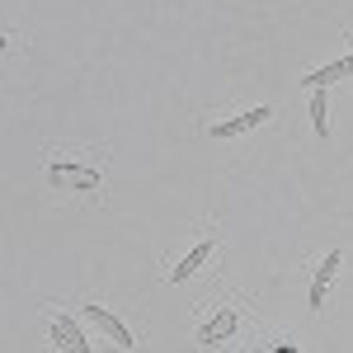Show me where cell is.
Here are the masks:
<instances>
[{"mask_svg":"<svg viewBox=\"0 0 353 353\" xmlns=\"http://www.w3.org/2000/svg\"><path fill=\"white\" fill-rule=\"evenodd\" d=\"M48 184H52V189H85V193H94L99 184H104V165H99V156H85V161L52 156V161H48Z\"/></svg>","mask_w":353,"mask_h":353,"instance_id":"7a4b0ae2","label":"cell"},{"mask_svg":"<svg viewBox=\"0 0 353 353\" xmlns=\"http://www.w3.org/2000/svg\"><path fill=\"white\" fill-rule=\"evenodd\" d=\"M334 273H339V250H330L325 259H321V269L311 278V311H321L330 297V288H334Z\"/></svg>","mask_w":353,"mask_h":353,"instance_id":"52a82bcc","label":"cell"},{"mask_svg":"<svg viewBox=\"0 0 353 353\" xmlns=\"http://www.w3.org/2000/svg\"><path fill=\"white\" fill-rule=\"evenodd\" d=\"M48 334H52L57 353H90V344H85V334L76 330V316L71 311H48Z\"/></svg>","mask_w":353,"mask_h":353,"instance_id":"277c9868","label":"cell"},{"mask_svg":"<svg viewBox=\"0 0 353 353\" xmlns=\"http://www.w3.org/2000/svg\"><path fill=\"white\" fill-rule=\"evenodd\" d=\"M344 76H353V52L349 57H339V61H330L325 71H311V76H306V90H325V85H334V81H344Z\"/></svg>","mask_w":353,"mask_h":353,"instance_id":"ba28073f","label":"cell"},{"mask_svg":"<svg viewBox=\"0 0 353 353\" xmlns=\"http://www.w3.org/2000/svg\"><path fill=\"white\" fill-rule=\"evenodd\" d=\"M330 94L325 90H311V123H316V137H330Z\"/></svg>","mask_w":353,"mask_h":353,"instance_id":"9c48e42d","label":"cell"},{"mask_svg":"<svg viewBox=\"0 0 353 353\" xmlns=\"http://www.w3.org/2000/svg\"><path fill=\"white\" fill-rule=\"evenodd\" d=\"M212 254H217V236H203V241H198L189 254H184V259H179L174 269H170V283H174V288H179V283H189V278L203 269V264H208Z\"/></svg>","mask_w":353,"mask_h":353,"instance_id":"8992f818","label":"cell"},{"mask_svg":"<svg viewBox=\"0 0 353 353\" xmlns=\"http://www.w3.org/2000/svg\"><path fill=\"white\" fill-rule=\"evenodd\" d=\"M269 118H273V104L241 109V113H231V118H221V123H212V128H208V137H217V141H231V137L254 132V128H259V123H269Z\"/></svg>","mask_w":353,"mask_h":353,"instance_id":"3957f363","label":"cell"},{"mask_svg":"<svg viewBox=\"0 0 353 353\" xmlns=\"http://www.w3.org/2000/svg\"><path fill=\"white\" fill-rule=\"evenodd\" d=\"M250 353H297V349H292L288 339H273V344H254Z\"/></svg>","mask_w":353,"mask_h":353,"instance_id":"30bf717a","label":"cell"},{"mask_svg":"<svg viewBox=\"0 0 353 353\" xmlns=\"http://www.w3.org/2000/svg\"><path fill=\"white\" fill-rule=\"evenodd\" d=\"M85 321H90L94 330H104V334H109L118 349H137V334L123 325V321H118L113 311H104V306H94V301H90V306H85Z\"/></svg>","mask_w":353,"mask_h":353,"instance_id":"5b68a950","label":"cell"},{"mask_svg":"<svg viewBox=\"0 0 353 353\" xmlns=\"http://www.w3.org/2000/svg\"><path fill=\"white\" fill-rule=\"evenodd\" d=\"M250 316H254V311H250L245 301H236V297L212 301V306H208V316L198 321V344H203V349H212V344H226V339H231V334H236V330H241Z\"/></svg>","mask_w":353,"mask_h":353,"instance_id":"6da1fadb","label":"cell"}]
</instances>
